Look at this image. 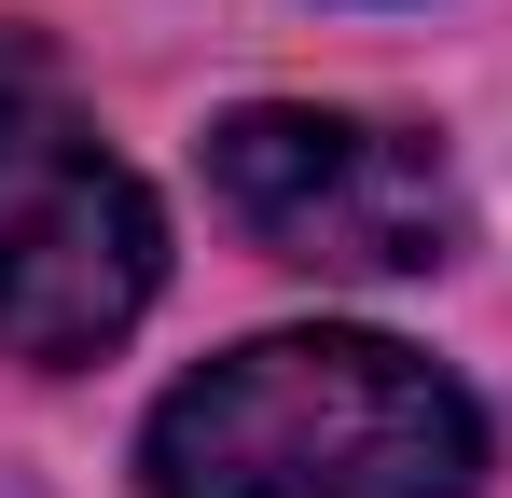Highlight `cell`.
<instances>
[{"label": "cell", "instance_id": "1", "mask_svg": "<svg viewBox=\"0 0 512 498\" xmlns=\"http://www.w3.org/2000/svg\"><path fill=\"white\" fill-rule=\"evenodd\" d=\"M485 415L388 332H263L139 429L153 498H471Z\"/></svg>", "mask_w": 512, "mask_h": 498}, {"label": "cell", "instance_id": "2", "mask_svg": "<svg viewBox=\"0 0 512 498\" xmlns=\"http://www.w3.org/2000/svg\"><path fill=\"white\" fill-rule=\"evenodd\" d=\"M167 277V222L139 194V166L97 139L84 83L56 70L28 28H0V360L70 374Z\"/></svg>", "mask_w": 512, "mask_h": 498}, {"label": "cell", "instance_id": "3", "mask_svg": "<svg viewBox=\"0 0 512 498\" xmlns=\"http://www.w3.org/2000/svg\"><path fill=\"white\" fill-rule=\"evenodd\" d=\"M208 194L236 208V236H263L305 277H416L457 236V180L429 139L360 111H291V97L208 125Z\"/></svg>", "mask_w": 512, "mask_h": 498}]
</instances>
